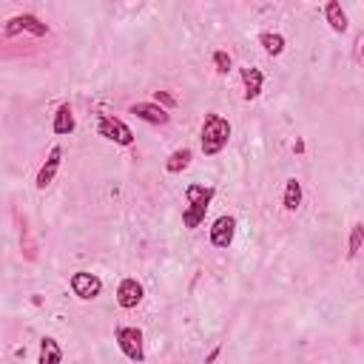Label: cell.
<instances>
[{
  "label": "cell",
  "instance_id": "obj_17",
  "mask_svg": "<svg viewBox=\"0 0 364 364\" xmlns=\"http://www.w3.org/2000/svg\"><path fill=\"white\" fill-rule=\"evenodd\" d=\"M259 43H262V48L268 52L271 57H279L282 52H285V37L279 35V32H262L259 35Z\"/></svg>",
  "mask_w": 364,
  "mask_h": 364
},
{
  "label": "cell",
  "instance_id": "obj_3",
  "mask_svg": "<svg viewBox=\"0 0 364 364\" xmlns=\"http://www.w3.org/2000/svg\"><path fill=\"white\" fill-rule=\"evenodd\" d=\"M114 342H117L119 353H123L128 361H134V364H142L145 361V342H142V330L140 327L119 325L114 330Z\"/></svg>",
  "mask_w": 364,
  "mask_h": 364
},
{
  "label": "cell",
  "instance_id": "obj_7",
  "mask_svg": "<svg viewBox=\"0 0 364 364\" xmlns=\"http://www.w3.org/2000/svg\"><path fill=\"white\" fill-rule=\"evenodd\" d=\"M71 290H75V296L83 299V302H91L103 294V279L97 274H88V271H77L71 276Z\"/></svg>",
  "mask_w": 364,
  "mask_h": 364
},
{
  "label": "cell",
  "instance_id": "obj_2",
  "mask_svg": "<svg viewBox=\"0 0 364 364\" xmlns=\"http://www.w3.org/2000/svg\"><path fill=\"white\" fill-rule=\"evenodd\" d=\"M213 197H216V188H213V185H197V182L188 185V188H185L188 208L182 211V225L191 228V231L200 228V225L205 222V213H208Z\"/></svg>",
  "mask_w": 364,
  "mask_h": 364
},
{
  "label": "cell",
  "instance_id": "obj_14",
  "mask_svg": "<svg viewBox=\"0 0 364 364\" xmlns=\"http://www.w3.org/2000/svg\"><path fill=\"white\" fill-rule=\"evenodd\" d=\"M37 364H63V347H60L57 338H52V336H43L40 338Z\"/></svg>",
  "mask_w": 364,
  "mask_h": 364
},
{
  "label": "cell",
  "instance_id": "obj_12",
  "mask_svg": "<svg viewBox=\"0 0 364 364\" xmlns=\"http://www.w3.org/2000/svg\"><path fill=\"white\" fill-rule=\"evenodd\" d=\"M77 128V119H75V111H71L68 103H60L57 111H55V123H52V131L60 134V137H68L71 131Z\"/></svg>",
  "mask_w": 364,
  "mask_h": 364
},
{
  "label": "cell",
  "instance_id": "obj_19",
  "mask_svg": "<svg viewBox=\"0 0 364 364\" xmlns=\"http://www.w3.org/2000/svg\"><path fill=\"white\" fill-rule=\"evenodd\" d=\"M213 66H216V71H220V75H228V71L233 68V60H231V55H228V52H222V48H216V52H213Z\"/></svg>",
  "mask_w": 364,
  "mask_h": 364
},
{
  "label": "cell",
  "instance_id": "obj_9",
  "mask_svg": "<svg viewBox=\"0 0 364 364\" xmlns=\"http://www.w3.org/2000/svg\"><path fill=\"white\" fill-rule=\"evenodd\" d=\"M145 299V287L137 282V279H123L117 285V305L123 307V310H134L140 302Z\"/></svg>",
  "mask_w": 364,
  "mask_h": 364
},
{
  "label": "cell",
  "instance_id": "obj_21",
  "mask_svg": "<svg viewBox=\"0 0 364 364\" xmlns=\"http://www.w3.org/2000/svg\"><path fill=\"white\" fill-rule=\"evenodd\" d=\"M361 43H364V35H358V37H356V43H353V52H356V63H361Z\"/></svg>",
  "mask_w": 364,
  "mask_h": 364
},
{
  "label": "cell",
  "instance_id": "obj_18",
  "mask_svg": "<svg viewBox=\"0 0 364 364\" xmlns=\"http://www.w3.org/2000/svg\"><path fill=\"white\" fill-rule=\"evenodd\" d=\"M361 242H364V225H361V222H353V228H350V242H347V259H350V262L358 256Z\"/></svg>",
  "mask_w": 364,
  "mask_h": 364
},
{
  "label": "cell",
  "instance_id": "obj_6",
  "mask_svg": "<svg viewBox=\"0 0 364 364\" xmlns=\"http://www.w3.org/2000/svg\"><path fill=\"white\" fill-rule=\"evenodd\" d=\"M233 236H236V216H231V213L216 216L211 225V245L220 251H228L233 245Z\"/></svg>",
  "mask_w": 364,
  "mask_h": 364
},
{
  "label": "cell",
  "instance_id": "obj_1",
  "mask_svg": "<svg viewBox=\"0 0 364 364\" xmlns=\"http://www.w3.org/2000/svg\"><path fill=\"white\" fill-rule=\"evenodd\" d=\"M233 128L231 123L222 117V114H205L202 119V131H200V142H202V154L205 157H216V154H222L225 151V145L231 140Z\"/></svg>",
  "mask_w": 364,
  "mask_h": 364
},
{
  "label": "cell",
  "instance_id": "obj_16",
  "mask_svg": "<svg viewBox=\"0 0 364 364\" xmlns=\"http://www.w3.org/2000/svg\"><path fill=\"white\" fill-rule=\"evenodd\" d=\"M191 160H193V151L188 149V145H182V149L171 151V157L165 160V171H168V174H182L185 168L191 165Z\"/></svg>",
  "mask_w": 364,
  "mask_h": 364
},
{
  "label": "cell",
  "instance_id": "obj_10",
  "mask_svg": "<svg viewBox=\"0 0 364 364\" xmlns=\"http://www.w3.org/2000/svg\"><path fill=\"white\" fill-rule=\"evenodd\" d=\"M131 114L137 119H142V123H151V126H168V123H171V114H168L162 106H157V103H134Z\"/></svg>",
  "mask_w": 364,
  "mask_h": 364
},
{
  "label": "cell",
  "instance_id": "obj_11",
  "mask_svg": "<svg viewBox=\"0 0 364 364\" xmlns=\"http://www.w3.org/2000/svg\"><path fill=\"white\" fill-rule=\"evenodd\" d=\"M239 77L242 83H245V100H256V97L262 94V86H265V75H262V68L256 66H242L239 68Z\"/></svg>",
  "mask_w": 364,
  "mask_h": 364
},
{
  "label": "cell",
  "instance_id": "obj_13",
  "mask_svg": "<svg viewBox=\"0 0 364 364\" xmlns=\"http://www.w3.org/2000/svg\"><path fill=\"white\" fill-rule=\"evenodd\" d=\"M325 20L330 23V29L338 32V35H345L347 26H350L347 12L342 9V3H338V0H327V3H325Z\"/></svg>",
  "mask_w": 364,
  "mask_h": 364
},
{
  "label": "cell",
  "instance_id": "obj_5",
  "mask_svg": "<svg viewBox=\"0 0 364 364\" xmlns=\"http://www.w3.org/2000/svg\"><path fill=\"white\" fill-rule=\"evenodd\" d=\"M20 32H29L35 37H46L48 35V23H43L37 15L32 12H23V15H15L6 20V26H3V37H15Z\"/></svg>",
  "mask_w": 364,
  "mask_h": 364
},
{
  "label": "cell",
  "instance_id": "obj_15",
  "mask_svg": "<svg viewBox=\"0 0 364 364\" xmlns=\"http://www.w3.org/2000/svg\"><path fill=\"white\" fill-rule=\"evenodd\" d=\"M302 197H305V193H302V182H299L296 177H290V180L285 182V197H282L285 211H290V213L299 211V208H302Z\"/></svg>",
  "mask_w": 364,
  "mask_h": 364
},
{
  "label": "cell",
  "instance_id": "obj_4",
  "mask_svg": "<svg viewBox=\"0 0 364 364\" xmlns=\"http://www.w3.org/2000/svg\"><path fill=\"white\" fill-rule=\"evenodd\" d=\"M97 134L106 137L114 145H123V149L134 145V131L119 117H111V114H103L100 119H97Z\"/></svg>",
  "mask_w": 364,
  "mask_h": 364
},
{
  "label": "cell",
  "instance_id": "obj_20",
  "mask_svg": "<svg viewBox=\"0 0 364 364\" xmlns=\"http://www.w3.org/2000/svg\"><path fill=\"white\" fill-rule=\"evenodd\" d=\"M154 103H157V106H162L165 111L177 106V100H174V97H171V94H168V91H157V94H154Z\"/></svg>",
  "mask_w": 364,
  "mask_h": 364
},
{
  "label": "cell",
  "instance_id": "obj_8",
  "mask_svg": "<svg viewBox=\"0 0 364 364\" xmlns=\"http://www.w3.org/2000/svg\"><path fill=\"white\" fill-rule=\"evenodd\" d=\"M60 162H63V149H60V145H55V149L48 151L46 162L40 165L37 177H35V188H37V191H46L48 185L55 182V177H57V171H60Z\"/></svg>",
  "mask_w": 364,
  "mask_h": 364
}]
</instances>
